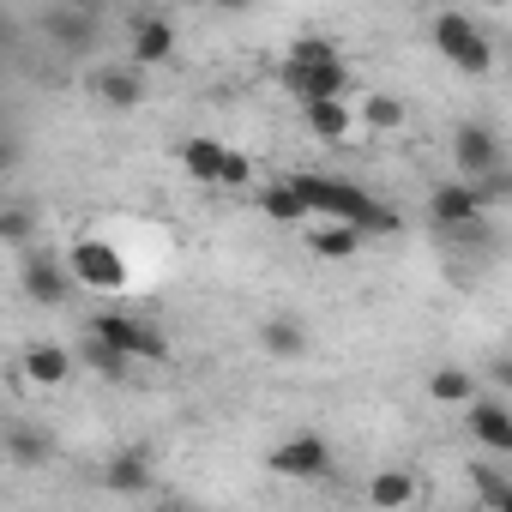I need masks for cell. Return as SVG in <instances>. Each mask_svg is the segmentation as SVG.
<instances>
[{
	"label": "cell",
	"instance_id": "6da1fadb",
	"mask_svg": "<svg viewBox=\"0 0 512 512\" xmlns=\"http://www.w3.org/2000/svg\"><path fill=\"white\" fill-rule=\"evenodd\" d=\"M290 193L302 199L308 217L320 211V217H332V223H350L356 235H392V229H398V217H392L374 193H362L356 181H338V175H296Z\"/></svg>",
	"mask_w": 512,
	"mask_h": 512
},
{
	"label": "cell",
	"instance_id": "7a4b0ae2",
	"mask_svg": "<svg viewBox=\"0 0 512 512\" xmlns=\"http://www.w3.org/2000/svg\"><path fill=\"white\" fill-rule=\"evenodd\" d=\"M67 278H73L79 290H103V296H115V290H127V260L115 253V241L85 235V241H73V253H67Z\"/></svg>",
	"mask_w": 512,
	"mask_h": 512
},
{
	"label": "cell",
	"instance_id": "3957f363",
	"mask_svg": "<svg viewBox=\"0 0 512 512\" xmlns=\"http://www.w3.org/2000/svg\"><path fill=\"white\" fill-rule=\"evenodd\" d=\"M434 49H440L452 67H464V73H488V67H494L488 31H482L476 19H464V13H440V19H434Z\"/></svg>",
	"mask_w": 512,
	"mask_h": 512
},
{
	"label": "cell",
	"instance_id": "277c9868",
	"mask_svg": "<svg viewBox=\"0 0 512 512\" xmlns=\"http://www.w3.org/2000/svg\"><path fill=\"white\" fill-rule=\"evenodd\" d=\"M91 338L97 344H109L115 356H139V362H163L169 356V344H163V332L157 326H145V320H127V314H97L91 320Z\"/></svg>",
	"mask_w": 512,
	"mask_h": 512
},
{
	"label": "cell",
	"instance_id": "5b68a950",
	"mask_svg": "<svg viewBox=\"0 0 512 512\" xmlns=\"http://www.w3.org/2000/svg\"><path fill=\"white\" fill-rule=\"evenodd\" d=\"M272 470L290 482H326L332 476V446L320 434H290L284 446H272Z\"/></svg>",
	"mask_w": 512,
	"mask_h": 512
},
{
	"label": "cell",
	"instance_id": "8992f818",
	"mask_svg": "<svg viewBox=\"0 0 512 512\" xmlns=\"http://www.w3.org/2000/svg\"><path fill=\"white\" fill-rule=\"evenodd\" d=\"M452 157H458L464 187H470V181H482V175H494V169H506V163H500V139H494V127H482V121H464V127H458Z\"/></svg>",
	"mask_w": 512,
	"mask_h": 512
},
{
	"label": "cell",
	"instance_id": "52a82bcc",
	"mask_svg": "<svg viewBox=\"0 0 512 512\" xmlns=\"http://www.w3.org/2000/svg\"><path fill=\"white\" fill-rule=\"evenodd\" d=\"M284 85H290L302 103H344L350 73H344V61H320V67H296V61H284Z\"/></svg>",
	"mask_w": 512,
	"mask_h": 512
},
{
	"label": "cell",
	"instance_id": "ba28073f",
	"mask_svg": "<svg viewBox=\"0 0 512 512\" xmlns=\"http://www.w3.org/2000/svg\"><path fill=\"white\" fill-rule=\"evenodd\" d=\"M25 290H31V302L61 308V302H67V290H73V278H67V266H61V260H49V253H25Z\"/></svg>",
	"mask_w": 512,
	"mask_h": 512
},
{
	"label": "cell",
	"instance_id": "9c48e42d",
	"mask_svg": "<svg viewBox=\"0 0 512 512\" xmlns=\"http://www.w3.org/2000/svg\"><path fill=\"white\" fill-rule=\"evenodd\" d=\"M428 211H434V223H440V229H452V235H458L464 223H476V217H482L464 181H446V187H434V193H428Z\"/></svg>",
	"mask_w": 512,
	"mask_h": 512
},
{
	"label": "cell",
	"instance_id": "30bf717a",
	"mask_svg": "<svg viewBox=\"0 0 512 512\" xmlns=\"http://www.w3.org/2000/svg\"><path fill=\"white\" fill-rule=\"evenodd\" d=\"M470 434H476L494 458H506V452H512V416H506V404L482 398V404L470 410Z\"/></svg>",
	"mask_w": 512,
	"mask_h": 512
},
{
	"label": "cell",
	"instance_id": "8fae6325",
	"mask_svg": "<svg viewBox=\"0 0 512 512\" xmlns=\"http://www.w3.org/2000/svg\"><path fill=\"white\" fill-rule=\"evenodd\" d=\"M175 55V25L169 19H139L133 25V61L139 67H163Z\"/></svg>",
	"mask_w": 512,
	"mask_h": 512
},
{
	"label": "cell",
	"instance_id": "7c38bea8",
	"mask_svg": "<svg viewBox=\"0 0 512 512\" xmlns=\"http://www.w3.org/2000/svg\"><path fill=\"white\" fill-rule=\"evenodd\" d=\"M223 163H229V145H217V139H187V145H181V169H187L193 181H205V187L223 181Z\"/></svg>",
	"mask_w": 512,
	"mask_h": 512
},
{
	"label": "cell",
	"instance_id": "4fadbf2b",
	"mask_svg": "<svg viewBox=\"0 0 512 512\" xmlns=\"http://www.w3.org/2000/svg\"><path fill=\"white\" fill-rule=\"evenodd\" d=\"M416 476L410 470H380L374 482H368V506H380V512H404V506H416Z\"/></svg>",
	"mask_w": 512,
	"mask_h": 512
},
{
	"label": "cell",
	"instance_id": "5bb4252c",
	"mask_svg": "<svg viewBox=\"0 0 512 512\" xmlns=\"http://www.w3.org/2000/svg\"><path fill=\"white\" fill-rule=\"evenodd\" d=\"M103 482H109L115 494H145V488H151V458H145V452H115L109 470H103Z\"/></svg>",
	"mask_w": 512,
	"mask_h": 512
},
{
	"label": "cell",
	"instance_id": "9a60e30c",
	"mask_svg": "<svg viewBox=\"0 0 512 512\" xmlns=\"http://www.w3.org/2000/svg\"><path fill=\"white\" fill-rule=\"evenodd\" d=\"M97 97H103L109 109H133V103L145 97V85H139L133 67H103V73H97Z\"/></svg>",
	"mask_w": 512,
	"mask_h": 512
},
{
	"label": "cell",
	"instance_id": "2e32d148",
	"mask_svg": "<svg viewBox=\"0 0 512 512\" xmlns=\"http://www.w3.org/2000/svg\"><path fill=\"white\" fill-rule=\"evenodd\" d=\"M25 374H31V386H61L73 374V356L55 344H37V350H25Z\"/></svg>",
	"mask_w": 512,
	"mask_h": 512
},
{
	"label": "cell",
	"instance_id": "e0dca14e",
	"mask_svg": "<svg viewBox=\"0 0 512 512\" xmlns=\"http://www.w3.org/2000/svg\"><path fill=\"white\" fill-rule=\"evenodd\" d=\"M362 241H368V235H356V229H350V223H320V229H314V241H308V247H314V253H320V260H350V253H356V247H362Z\"/></svg>",
	"mask_w": 512,
	"mask_h": 512
},
{
	"label": "cell",
	"instance_id": "ac0fdd59",
	"mask_svg": "<svg viewBox=\"0 0 512 512\" xmlns=\"http://www.w3.org/2000/svg\"><path fill=\"white\" fill-rule=\"evenodd\" d=\"M362 127H374V133L404 127V103H398L392 91H368V97H362Z\"/></svg>",
	"mask_w": 512,
	"mask_h": 512
},
{
	"label": "cell",
	"instance_id": "d6986e66",
	"mask_svg": "<svg viewBox=\"0 0 512 512\" xmlns=\"http://www.w3.org/2000/svg\"><path fill=\"white\" fill-rule=\"evenodd\" d=\"M428 398L434 404H464V398H476V380L464 368H434L428 374Z\"/></svg>",
	"mask_w": 512,
	"mask_h": 512
},
{
	"label": "cell",
	"instance_id": "ffe728a7",
	"mask_svg": "<svg viewBox=\"0 0 512 512\" xmlns=\"http://www.w3.org/2000/svg\"><path fill=\"white\" fill-rule=\"evenodd\" d=\"M302 115H308V127L320 139H344L350 133V109L344 103H302Z\"/></svg>",
	"mask_w": 512,
	"mask_h": 512
},
{
	"label": "cell",
	"instance_id": "44dd1931",
	"mask_svg": "<svg viewBox=\"0 0 512 512\" xmlns=\"http://www.w3.org/2000/svg\"><path fill=\"white\" fill-rule=\"evenodd\" d=\"M260 211H266L272 223H302V217H308V211H302V199L290 193V181H278V187H266V193H260Z\"/></svg>",
	"mask_w": 512,
	"mask_h": 512
},
{
	"label": "cell",
	"instance_id": "7402d4cb",
	"mask_svg": "<svg viewBox=\"0 0 512 512\" xmlns=\"http://www.w3.org/2000/svg\"><path fill=\"white\" fill-rule=\"evenodd\" d=\"M260 344H266L272 356H302V344H308V338H302V326H296V320H266V326H260Z\"/></svg>",
	"mask_w": 512,
	"mask_h": 512
},
{
	"label": "cell",
	"instance_id": "603a6c76",
	"mask_svg": "<svg viewBox=\"0 0 512 512\" xmlns=\"http://www.w3.org/2000/svg\"><path fill=\"white\" fill-rule=\"evenodd\" d=\"M470 482H476V494L488 500V512H512V488H506V476H500L494 464H476Z\"/></svg>",
	"mask_w": 512,
	"mask_h": 512
},
{
	"label": "cell",
	"instance_id": "cb8c5ba5",
	"mask_svg": "<svg viewBox=\"0 0 512 512\" xmlns=\"http://www.w3.org/2000/svg\"><path fill=\"white\" fill-rule=\"evenodd\" d=\"M31 235H37V211H31V205H0V241L25 247Z\"/></svg>",
	"mask_w": 512,
	"mask_h": 512
},
{
	"label": "cell",
	"instance_id": "d4e9b609",
	"mask_svg": "<svg viewBox=\"0 0 512 512\" xmlns=\"http://www.w3.org/2000/svg\"><path fill=\"white\" fill-rule=\"evenodd\" d=\"M49 31H55L67 49H79V43H91L97 19H91V13H49Z\"/></svg>",
	"mask_w": 512,
	"mask_h": 512
},
{
	"label": "cell",
	"instance_id": "484cf974",
	"mask_svg": "<svg viewBox=\"0 0 512 512\" xmlns=\"http://www.w3.org/2000/svg\"><path fill=\"white\" fill-rule=\"evenodd\" d=\"M7 446H13L19 464H43V458H49V434H43V428H13Z\"/></svg>",
	"mask_w": 512,
	"mask_h": 512
},
{
	"label": "cell",
	"instance_id": "4316f807",
	"mask_svg": "<svg viewBox=\"0 0 512 512\" xmlns=\"http://www.w3.org/2000/svg\"><path fill=\"white\" fill-rule=\"evenodd\" d=\"M470 199H476V211H482V205H506V199H512V181H506V169H494V175L470 181Z\"/></svg>",
	"mask_w": 512,
	"mask_h": 512
},
{
	"label": "cell",
	"instance_id": "83f0119b",
	"mask_svg": "<svg viewBox=\"0 0 512 512\" xmlns=\"http://www.w3.org/2000/svg\"><path fill=\"white\" fill-rule=\"evenodd\" d=\"M85 362L103 374V380H127V356H115L109 344H97V338H85Z\"/></svg>",
	"mask_w": 512,
	"mask_h": 512
},
{
	"label": "cell",
	"instance_id": "f1b7e54d",
	"mask_svg": "<svg viewBox=\"0 0 512 512\" xmlns=\"http://www.w3.org/2000/svg\"><path fill=\"white\" fill-rule=\"evenodd\" d=\"M247 175H253V169H247V157H241V151H229V163H223V181H217V187H247Z\"/></svg>",
	"mask_w": 512,
	"mask_h": 512
}]
</instances>
